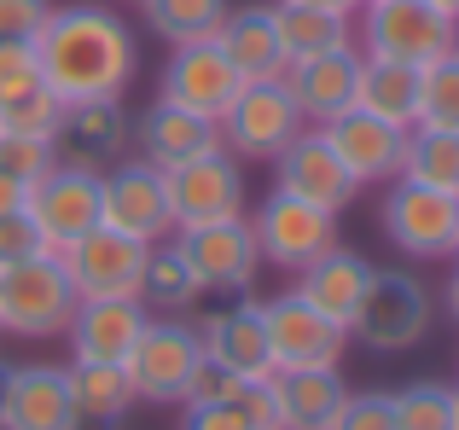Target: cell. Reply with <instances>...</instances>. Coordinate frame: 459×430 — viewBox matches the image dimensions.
<instances>
[{
    "instance_id": "obj_1",
    "label": "cell",
    "mask_w": 459,
    "mask_h": 430,
    "mask_svg": "<svg viewBox=\"0 0 459 430\" xmlns=\"http://www.w3.org/2000/svg\"><path fill=\"white\" fill-rule=\"evenodd\" d=\"M35 58H41V82L58 105L82 99H123L140 76V41L111 6H53V18L35 35Z\"/></svg>"
},
{
    "instance_id": "obj_2",
    "label": "cell",
    "mask_w": 459,
    "mask_h": 430,
    "mask_svg": "<svg viewBox=\"0 0 459 430\" xmlns=\"http://www.w3.org/2000/svg\"><path fill=\"white\" fill-rule=\"evenodd\" d=\"M430 326H437V297H430V285L407 268H372V285H367V297H360L355 320H349V338H360L378 355H402V349H413V343H425Z\"/></svg>"
},
{
    "instance_id": "obj_3",
    "label": "cell",
    "mask_w": 459,
    "mask_h": 430,
    "mask_svg": "<svg viewBox=\"0 0 459 430\" xmlns=\"http://www.w3.org/2000/svg\"><path fill=\"white\" fill-rule=\"evenodd\" d=\"M76 303L82 297L70 285L58 250H41L30 262L0 268V331L6 338H65Z\"/></svg>"
},
{
    "instance_id": "obj_4",
    "label": "cell",
    "mask_w": 459,
    "mask_h": 430,
    "mask_svg": "<svg viewBox=\"0 0 459 430\" xmlns=\"http://www.w3.org/2000/svg\"><path fill=\"white\" fill-rule=\"evenodd\" d=\"M459 41V23L442 18L430 0H372L367 18H360V53L367 58H395V64H437L448 58Z\"/></svg>"
},
{
    "instance_id": "obj_5",
    "label": "cell",
    "mask_w": 459,
    "mask_h": 430,
    "mask_svg": "<svg viewBox=\"0 0 459 430\" xmlns=\"http://www.w3.org/2000/svg\"><path fill=\"white\" fill-rule=\"evenodd\" d=\"M204 361V338L186 314H157L146 320V331L134 338V355H128V384H134L140 401H163V408H180L192 373Z\"/></svg>"
},
{
    "instance_id": "obj_6",
    "label": "cell",
    "mask_w": 459,
    "mask_h": 430,
    "mask_svg": "<svg viewBox=\"0 0 459 430\" xmlns=\"http://www.w3.org/2000/svg\"><path fill=\"white\" fill-rule=\"evenodd\" d=\"M303 128L308 123H303V111H297L285 76H268V82H245V88L233 93V105H227V116H221V146L233 151V158L273 163Z\"/></svg>"
},
{
    "instance_id": "obj_7",
    "label": "cell",
    "mask_w": 459,
    "mask_h": 430,
    "mask_svg": "<svg viewBox=\"0 0 459 430\" xmlns=\"http://www.w3.org/2000/svg\"><path fill=\"white\" fill-rule=\"evenodd\" d=\"M384 238H390L402 256L413 262H437L454 256V238H459V198L454 193H430V186H413L395 175L384 186V204H378Z\"/></svg>"
},
{
    "instance_id": "obj_8",
    "label": "cell",
    "mask_w": 459,
    "mask_h": 430,
    "mask_svg": "<svg viewBox=\"0 0 459 430\" xmlns=\"http://www.w3.org/2000/svg\"><path fill=\"white\" fill-rule=\"evenodd\" d=\"M100 227L157 245V238L175 233V215H169V175L146 158H117L100 175Z\"/></svg>"
},
{
    "instance_id": "obj_9",
    "label": "cell",
    "mask_w": 459,
    "mask_h": 430,
    "mask_svg": "<svg viewBox=\"0 0 459 430\" xmlns=\"http://www.w3.org/2000/svg\"><path fill=\"white\" fill-rule=\"evenodd\" d=\"M186 268L198 273V285L210 297H233L250 291L262 273V245L250 233V215H233V221H204V227H180L175 233Z\"/></svg>"
},
{
    "instance_id": "obj_10",
    "label": "cell",
    "mask_w": 459,
    "mask_h": 430,
    "mask_svg": "<svg viewBox=\"0 0 459 430\" xmlns=\"http://www.w3.org/2000/svg\"><path fill=\"white\" fill-rule=\"evenodd\" d=\"M250 233L262 245V262H273L285 273H303L308 262H320L337 245V215L320 204H303L291 193H268L256 204V215H250Z\"/></svg>"
},
{
    "instance_id": "obj_11",
    "label": "cell",
    "mask_w": 459,
    "mask_h": 430,
    "mask_svg": "<svg viewBox=\"0 0 459 430\" xmlns=\"http://www.w3.org/2000/svg\"><path fill=\"white\" fill-rule=\"evenodd\" d=\"M262 308V331H268V355H273V373L285 366H337L349 349V331L337 320H325L314 303H303L297 291H280L273 303Z\"/></svg>"
},
{
    "instance_id": "obj_12",
    "label": "cell",
    "mask_w": 459,
    "mask_h": 430,
    "mask_svg": "<svg viewBox=\"0 0 459 430\" xmlns=\"http://www.w3.org/2000/svg\"><path fill=\"white\" fill-rule=\"evenodd\" d=\"M169 215L180 227H204V221H233L245 215V169L233 151H204V158L169 169Z\"/></svg>"
},
{
    "instance_id": "obj_13",
    "label": "cell",
    "mask_w": 459,
    "mask_h": 430,
    "mask_svg": "<svg viewBox=\"0 0 459 430\" xmlns=\"http://www.w3.org/2000/svg\"><path fill=\"white\" fill-rule=\"evenodd\" d=\"M23 210L35 215V227H41L47 245H53V250H70L82 233H93V227H100V169H82V163H65V158H58L53 169L30 186Z\"/></svg>"
},
{
    "instance_id": "obj_14",
    "label": "cell",
    "mask_w": 459,
    "mask_h": 430,
    "mask_svg": "<svg viewBox=\"0 0 459 430\" xmlns=\"http://www.w3.org/2000/svg\"><path fill=\"white\" fill-rule=\"evenodd\" d=\"M245 88V76L233 70V58L210 41H186V47H169V64H163V82H157V99L180 105V111H198V116H215L221 123L233 93Z\"/></svg>"
},
{
    "instance_id": "obj_15",
    "label": "cell",
    "mask_w": 459,
    "mask_h": 430,
    "mask_svg": "<svg viewBox=\"0 0 459 430\" xmlns=\"http://www.w3.org/2000/svg\"><path fill=\"white\" fill-rule=\"evenodd\" d=\"M320 134H325V146L343 158V169H349L355 186H390L395 175H402L407 134H413V128H395V123H384V116L360 111V105H349L343 116L320 123Z\"/></svg>"
},
{
    "instance_id": "obj_16",
    "label": "cell",
    "mask_w": 459,
    "mask_h": 430,
    "mask_svg": "<svg viewBox=\"0 0 459 430\" xmlns=\"http://www.w3.org/2000/svg\"><path fill=\"white\" fill-rule=\"evenodd\" d=\"M65 256V273L76 285V297H140V268H146V245L117 227H93L82 233Z\"/></svg>"
},
{
    "instance_id": "obj_17",
    "label": "cell",
    "mask_w": 459,
    "mask_h": 430,
    "mask_svg": "<svg viewBox=\"0 0 459 430\" xmlns=\"http://www.w3.org/2000/svg\"><path fill=\"white\" fill-rule=\"evenodd\" d=\"M273 193H291V198H303V204H320V210L343 215L349 204H355L360 186L349 181L343 158L325 146L320 128H303V134L273 158Z\"/></svg>"
},
{
    "instance_id": "obj_18",
    "label": "cell",
    "mask_w": 459,
    "mask_h": 430,
    "mask_svg": "<svg viewBox=\"0 0 459 430\" xmlns=\"http://www.w3.org/2000/svg\"><path fill=\"white\" fill-rule=\"evenodd\" d=\"M192 326L204 338V355L215 366L250 384V378H268L273 373V355H268V331H262V308L256 303H221V308H192Z\"/></svg>"
},
{
    "instance_id": "obj_19",
    "label": "cell",
    "mask_w": 459,
    "mask_h": 430,
    "mask_svg": "<svg viewBox=\"0 0 459 430\" xmlns=\"http://www.w3.org/2000/svg\"><path fill=\"white\" fill-rule=\"evenodd\" d=\"M0 430H82L65 366H47V361L12 366L6 401H0Z\"/></svg>"
},
{
    "instance_id": "obj_20",
    "label": "cell",
    "mask_w": 459,
    "mask_h": 430,
    "mask_svg": "<svg viewBox=\"0 0 459 430\" xmlns=\"http://www.w3.org/2000/svg\"><path fill=\"white\" fill-rule=\"evenodd\" d=\"M146 303L140 297H82L76 314H70L65 338L76 361H111L123 366L134 355V338L146 331Z\"/></svg>"
},
{
    "instance_id": "obj_21",
    "label": "cell",
    "mask_w": 459,
    "mask_h": 430,
    "mask_svg": "<svg viewBox=\"0 0 459 430\" xmlns=\"http://www.w3.org/2000/svg\"><path fill=\"white\" fill-rule=\"evenodd\" d=\"M134 146H140V158L157 163V169H180V163H192V158H204V151H221V123L215 116H198V111H180V105H169V99H157L140 111V123H134Z\"/></svg>"
},
{
    "instance_id": "obj_22",
    "label": "cell",
    "mask_w": 459,
    "mask_h": 430,
    "mask_svg": "<svg viewBox=\"0 0 459 430\" xmlns=\"http://www.w3.org/2000/svg\"><path fill=\"white\" fill-rule=\"evenodd\" d=\"M128 134H134V128H128L123 99H82V105H65L53 146H58V158H65V163H82V169H100L105 175L117 158H123Z\"/></svg>"
},
{
    "instance_id": "obj_23",
    "label": "cell",
    "mask_w": 459,
    "mask_h": 430,
    "mask_svg": "<svg viewBox=\"0 0 459 430\" xmlns=\"http://www.w3.org/2000/svg\"><path fill=\"white\" fill-rule=\"evenodd\" d=\"M355 82H360V47H332V53L303 58V64L285 70V88H291V99H297L308 128L343 116L355 105Z\"/></svg>"
},
{
    "instance_id": "obj_24",
    "label": "cell",
    "mask_w": 459,
    "mask_h": 430,
    "mask_svg": "<svg viewBox=\"0 0 459 430\" xmlns=\"http://www.w3.org/2000/svg\"><path fill=\"white\" fill-rule=\"evenodd\" d=\"M367 285H372V262L360 256V250H349V245H332L320 262H308V268L297 273L291 291L303 297V303H314L325 320H337V326L349 331V320H355Z\"/></svg>"
},
{
    "instance_id": "obj_25",
    "label": "cell",
    "mask_w": 459,
    "mask_h": 430,
    "mask_svg": "<svg viewBox=\"0 0 459 430\" xmlns=\"http://www.w3.org/2000/svg\"><path fill=\"white\" fill-rule=\"evenodd\" d=\"M215 47L233 58V70H238L245 82L285 76V47H280L273 6H238V12H227L221 30H215Z\"/></svg>"
},
{
    "instance_id": "obj_26",
    "label": "cell",
    "mask_w": 459,
    "mask_h": 430,
    "mask_svg": "<svg viewBox=\"0 0 459 430\" xmlns=\"http://www.w3.org/2000/svg\"><path fill=\"white\" fill-rule=\"evenodd\" d=\"M273 396H280V430H325L349 384L337 378V366H285L273 373Z\"/></svg>"
},
{
    "instance_id": "obj_27",
    "label": "cell",
    "mask_w": 459,
    "mask_h": 430,
    "mask_svg": "<svg viewBox=\"0 0 459 430\" xmlns=\"http://www.w3.org/2000/svg\"><path fill=\"white\" fill-rule=\"evenodd\" d=\"M70 378V401H76V419L82 430H117L134 408V384H128V366H111V361H70L65 366Z\"/></svg>"
},
{
    "instance_id": "obj_28",
    "label": "cell",
    "mask_w": 459,
    "mask_h": 430,
    "mask_svg": "<svg viewBox=\"0 0 459 430\" xmlns=\"http://www.w3.org/2000/svg\"><path fill=\"white\" fill-rule=\"evenodd\" d=\"M355 105L395 128L419 123V70L395 64V58H367L360 53V82H355Z\"/></svg>"
},
{
    "instance_id": "obj_29",
    "label": "cell",
    "mask_w": 459,
    "mask_h": 430,
    "mask_svg": "<svg viewBox=\"0 0 459 430\" xmlns=\"http://www.w3.org/2000/svg\"><path fill=\"white\" fill-rule=\"evenodd\" d=\"M273 23H280L285 70L303 64V58L332 53V47H355V18H343V12H320V6H297V0H280V6H273Z\"/></svg>"
},
{
    "instance_id": "obj_30",
    "label": "cell",
    "mask_w": 459,
    "mask_h": 430,
    "mask_svg": "<svg viewBox=\"0 0 459 430\" xmlns=\"http://www.w3.org/2000/svg\"><path fill=\"white\" fill-rule=\"evenodd\" d=\"M204 297H210V291H204L198 273L186 268L175 233L157 238V245H146V268H140V303H152L157 314H192Z\"/></svg>"
},
{
    "instance_id": "obj_31",
    "label": "cell",
    "mask_w": 459,
    "mask_h": 430,
    "mask_svg": "<svg viewBox=\"0 0 459 430\" xmlns=\"http://www.w3.org/2000/svg\"><path fill=\"white\" fill-rule=\"evenodd\" d=\"M402 181L459 198V134H448V128H413L407 134V158H402Z\"/></svg>"
},
{
    "instance_id": "obj_32",
    "label": "cell",
    "mask_w": 459,
    "mask_h": 430,
    "mask_svg": "<svg viewBox=\"0 0 459 430\" xmlns=\"http://www.w3.org/2000/svg\"><path fill=\"white\" fill-rule=\"evenodd\" d=\"M146 12V30L169 47H186V41H210L227 18V0H140Z\"/></svg>"
},
{
    "instance_id": "obj_33",
    "label": "cell",
    "mask_w": 459,
    "mask_h": 430,
    "mask_svg": "<svg viewBox=\"0 0 459 430\" xmlns=\"http://www.w3.org/2000/svg\"><path fill=\"white\" fill-rule=\"evenodd\" d=\"M395 401V430H459L454 425V384L419 378V384L390 390Z\"/></svg>"
},
{
    "instance_id": "obj_34",
    "label": "cell",
    "mask_w": 459,
    "mask_h": 430,
    "mask_svg": "<svg viewBox=\"0 0 459 430\" xmlns=\"http://www.w3.org/2000/svg\"><path fill=\"white\" fill-rule=\"evenodd\" d=\"M413 128H448V134H459V53L419 70V123Z\"/></svg>"
},
{
    "instance_id": "obj_35",
    "label": "cell",
    "mask_w": 459,
    "mask_h": 430,
    "mask_svg": "<svg viewBox=\"0 0 459 430\" xmlns=\"http://www.w3.org/2000/svg\"><path fill=\"white\" fill-rule=\"evenodd\" d=\"M58 116H65V105L53 99V93H23V99L0 105V134H30V140H53L58 134Z\"/></svg>"
},
{
    "instance_id": "obj_36",
    "label": "cell",
    "mask_w": 459,
    "mask_h": 430,
    "mask_svg": "<svg viewBox=\"0 0 459 430\" xmlns=\"http://www.w3.org/2000/svg\"><path fill=\"white\" fill-rule=\"evenodd\" d=\"M58 163V146L53 140H30V134H0V175H12V181L35 186L47 169Z\"/></svg>"
},
{
    "instance_id": "obj_37",
    "label": "cell",
    "mask_w": 459,
    "mask_h": 430,
    "mask_svg": "<svg viewBox=\"0 0 459 430\" xmlns=\"http://www.w3.org/2000/svg\"><path fill=\"white\" fill-rule=\"evenodd\" d=\"M41 58H35V41H0V105L23 99V93H41Z\"/></svg>"
},
{
    "instance_id": "obj_38",
    "label": "cell",
    "mask_w": 459,
    "mask_h": 430,
    "mask_svg": "<svg viewBox=\"0 0 459 430\" xmlns=\"http://www.w3.org/2000/svg\"><path fill=\"white\" fill-rule=\"evenodd\" d=\"M325 430H395V401L390 390H349L337 419Z\"/></svg>"
},
{
    "instance_id": "obj_39",
    "label": "cell",
    "mask_w": 459,
    "mask_h": 430,
    "mask_svg": "<svg viewBox=\"0 0 459 430\" xmlns=\"http://www.w3.org/2000/svg\"><path fill=\"white\" fill-rule=\"evenodd\" d=\"M41 250H53V245L41 238V227H35L30 210H6L0 215V268L30 262V256H41Z\"/></svg>"
},
{
    "instance_id": "obj_40",
    "label": "cell",
    "mask_w": 459,
    "mask_h": 430,
    "mask_svg": "<svg viewBox=\"0 0 459 430\" xmlns=\"http://www.w3.org/2000/svg\"><path fill=\"white\" fill-rule=\"evenodd\" d=\"M238 390H245V384H238L227 366H215L210 355H204L198 373H192V384H186V396H180V408H204V401H233Z\"/></svg>"
},
{
    "instance_id": "obj_41",
    "label": "cell",
    "mask_w": 459,
    "mask_h": 430,
    "mask_svg": "<svg viewBox=\"0 0 459 430\" xmlns=\"http://www.w3.org/2000/svg\"><path fill=\"white\" fill-rule=\"evenodd\" d=\"M47 18H53L47 0H0V41H35Z\"/></svg>"
},
{
    "instance_id": "obj_42",
    "label": "cell",
    "mask_w": 459,
    "mask_h": 430,
    "mask_svg": "<svg viewBox=\"0 0 459 430\" xmlns=\"http://www.w3.org/2000/svg\"><path fill=\"white\" fill-rule=\"evenodd\" d=\"M238 408H245L250 430H280V396H273V373L268 378H250L238 390Z\"/></svg>"
},
{
    "instance_id": "obj_43",
    "label": "cell",
    "mask_w": 459,
    "mask_h": 430,
    "mask_svg": "<svg viewBox=\"0 0 459 430\" xmlns=\"http://www.w3.org/2000/svg\"><path fill=\"white\" fill-rule=\"evenodd\" d=\"M180 430H250L245 408L233 401H204V408H186V419H180Z\"/></svg>"
},
{
    "instance_id": "obj_44",
    "label": "cell",
    "mask_w": 459,
    "mask_h": 430,
    "mask_svg": "<svg viewBox=\"0 0 459 430\" xmlns=\"http://www.w3.org/2000/svg\"><path fill=\"white\" fill-rule=\"evenodd\" d=\"M23 198H30V186L12 181V175H0V215H6V210H23Z\"/></svg>"
},
{
    "instance_id": "obj_45",
    "label": "cell",
    "mask_w": 459,
    "mask_h": 430,
    "mask_svg": "<svg viewBox=\"0 0 459 430\" xmlns=\"http://www.w3.org/2000/svg\"><path fill=\"white\" fill-rule=\"evenodd\" d=\"M297 6H320V12H343V18H355L360 0H297Z\"/></svg>"
},
{
    "instance_id": "obj_46",
    "label": "cell",
    "mask_w": 459,
    "mask_h": 430,
    "mask_svg": "<svg viewBox=\"0 0 459 430\" xmlns=\"http://www.w3.org/2000/svg\"><path fill=\"white\" fill-rule=\"evenodd\" d=\"M448 314H454V326H459V268H454V280H448Z\"/></svg>"
},
{
    "instance_id": "obj_47",
    "label": "cell",
    "mask_w": 459,
    "mask_h": 430,
    "mask_svg": "<svg viewBox=\"0 0 459 430\" xmlns=\"http://www.w3.org/2000/svg\"><path fill=\"white\" fill-rule=\"evenodd\" d=\"M430 6H437L442 18H454V23H459V0H430Z\"/></svg>"
},
{
    "instance_id": "obj_48",
    "label": "cell",
    "mask_w": 459,
    "mask_h": 430,
    "mask_svg": "<svg viewBox=\"0 0 459 430\" xmlns=\"http://www.w3.org/2000/svg\"><path fill=\"white\" fill-rule=\"evenodd\" d=\"M6 373H12V366H6V361H0V401H6Z\"/></svg>"
},
{
    "instance_id": "obj_49",
    "label": "cell",
    "mask_w": 459,
    "mask_h": 430,
    "mask_svg": "<svg viewBox=\"0 0 459 430\" xmlns=\"http://www.w3.org/2000/svg\"><path fill=\"white\" fill-rule=\"evenodd\" d=\"M454 425H459V390H454Z\"/></svg>"
},
{
    "instance_id": "obj_50",
    "label": "cell",
    "mask_w": 459,
    "mask_h": 430,
    "mask_svg": "<svg viewBox=\"0 0 459 430\" xmlns=\"http://www.w3.org/2000/svg\"><path fill=\"white\" fill-rule=\"evenodd\" d=\"M454 256H459V238H454Z\"/></svg>"
},
{
    "instance_id": "obj_51",
    "label": "cell",
    "mask_w": 459,
    "mask_h": 430,
    "mask_svg": "<svg viewBox=\"0 0 459 430\" xmlns=\"http://www.w3.org/2000/svg\"><path fill=\"white\" fill-rule=\"evenodd\" d=\"M360 6H372V0H360Z\"/></svg>"
},
{
    "instance_id": "obj_52",
    "label": "cell",
    "mask_w": 459,
    "mask_h": 430,
    "mask_svg": "<svg viewBox=\"0 0 459 430\" xmlns=\"http://www.w3.org/2000/svg\"><path fill=\"white\" fill-rule=\"evenodd\" d=\"M454 53H459V41H454Z\"/></svg>"
},
{
    "instance_id": "obj_53",
    "label": "cell",
    "mask_w": 459,
    "mask_h": 430,
    "mask_svg": "<svg viewBox=\"0 0 459 430\" xmlns=\"http://www.w3.org/2000/svg\"><path fill=\"white\" fill-rule=\"evenodd\" d=\"M134 6H140V0H134Z\"/></svg>"
}]
</instances>
